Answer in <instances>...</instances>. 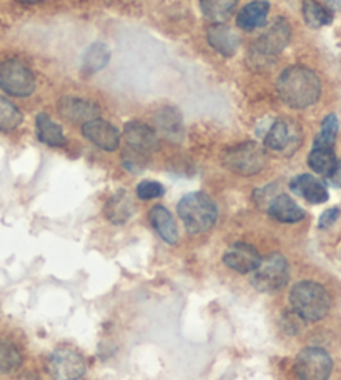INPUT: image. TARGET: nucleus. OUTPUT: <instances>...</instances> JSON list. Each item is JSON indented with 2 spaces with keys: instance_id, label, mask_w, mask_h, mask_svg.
<instances>
[{
  "instance_id": "obj_1",
  "label": "nucleus",
  "mask_w": 341,
  "mask_h": 380,
  "mask_svg": "<svg viewBox=\"0 0 341 380\" xmlns=\"http://www.w3.org/2000/svg\"><path fill=\"white\" fill-rule=\"evenodd\" d=\"M277 92L285 105L292 109L312 107L322 95V82L312 69L292 65L277 80Z\"/></svg>"
},
{
  "instance_id": "obj_2",
  "label": "nucleus",
  "mask_w": 341,
  "mask_h": 380,
  "mask_svg": "<svg viewBox=\"0 0 341 380\" xmlns=\"http://www.w3.org/2000/svg\"><path fill=\"white\" fill-rule=\"evenodd\" d=\"M290 304H292L293 312L300 319L308 320V322H317L327 317L332 307V299L323 285L317 282H300L295 285L290 292Z\"/></svg>"
},
{
  "instance_id": "obj_3",
  "label": "nucleus",
  "mask_w": 341,
  "mask_h": 380,
  "mask_svg": "<svg viewBox=\"0 0 341 380\" xmlns=\"http://www.w3.org/2000/svg\"><path fill=\"white\" fill-rule=\"evenodd\" d=\"M177 212L190 234L207 232L217 224L218 219L217 204L203 192L185 195L177 205Z\"/></svg>"
},
{
  "instance_id": "obj_4",
  "label": "nucleus",
  "mask_w": 341,
  "mask_h": 380,
  "mask_svg": "<svg viewBox=\"0 0 341 380\" xmlns=\"http://www.w3.org/2000/svg\"><path fill=\"white\" fill-rule=\"evenodd\" d=\"M123 142V160L128 170H137L143 167L145 160L158 147L157 132L150 125L138 122V120H133V122H128L125 125Z\"/></svg>"
},
{
  "instance_id": "obj_5",
  "label": "nucleus",
  "mask_w": 341,
  "mask_h": 380,
  "mask_svg": "<svg viewBox=\"0 0 341 380\" xmlns=\"http://www.w3.org/2000/svg\"><path fill=\"white\" fill-rule=\"evenodd\" d=\"M225 167L238 175H257L267 165V152L262 145L255 142H243L227 149L222 155Z\"/></svg>"
},
{
  "instance_id": "obj_6",
  "label": "nucleus",
  "mask_w": 341,
  "mask_h": 380,
  "mask_svg": "<svg viewBox=\"0 0 341 380\" xmlns=\"http://www.w3.org/2000/svg\"><path fill=\"white\" fill-rule=\"evenodd\" d=\"M290 280V265L280 254H272L262 259L258 267L252 272V284L260 292H275L285 287Z\"/></svg>"
},
{
  "instance_id": "obj_7",
  "label": "nucleus",
  "mask_w": 341,
  "mask_h": 380,
  "mask_svg": "<svg viewBox=\"0 0 341 380\" xmlns=\"http://www.w3.org/2000/svg\"><path fill=\"white\" fill-rule=\"evenodd\" d=\"M35 75L20 60H5L0 64V89L12 97H29L35 90Z\"/></svg>"
},
{
  "instance_id": "obj_8",
  "label": "nucleus",
  "mask_w": 341,
  "mask_h": 380,
  "mask_svg": "<svg viewBox=\"0 0 341 380\" xmlns=\"http://www.w3.org/2000/svg\"><path fill=\"white\" fill-rule=\"evenodd\" d=\"M295 370L300 380H328L333 370V360L327 350L308 347L298 354Z\"/></svg>"
},
{
  "instance_id": "obj_9",
  "label": "nucleus",
  "mask_w": 341,
  "mask_h": 380,
  "mask_svg": "<svg viewBox=\"0 0 341 380\" xmlns=\"http://www.w3.org/2000/svg\"><path fill=\"white\" fill-rule=\"evenodd\" d=\"M49 372L54 380H80L87 372V362L75 349L60 347L50 355Z\"/></svg>"
},
{
  "instance_id": "obj_10",
  "label": "nucleus",
  "mask_w": 341,
  "mask_h": 380,
  "mask_svg": "<svg viewBox=\"0 0 341 380\" xmlns=\"http://www.w3.org/2000/svg\"><path fill=\"white\" fill-rule=\"evenodd\" d=\"M300 132L297 125H293L288 120L278 119L272 124L268 132L265 134L263 144L265 147L275 152H292L293 149L298 147Z\"/></svg>"
},
{
  "instance_id": "obj_11",
  "label": "nucleus",
  "mask_w": 341,
  "mask_h": 380,
  "mask_svg": "<svg viewBox=\"0 0 341 380\" xmlns=\"http://www.w3.org/2000/svg\"><path fill=\"white\" fill-rule=\"evenodd\" d=\"M292 27L287 19H277L257 40V50L263 55H277L290 44Z\"/></svg>"
},
{
  "instance_id": "obj_12",
  "label": "nucleus",
  "mask_w": 341,
  "mask_h": 380,
  "mask_svg": "<svg viewBox=\"0 0 341 380\" xmlns=\"http://www.w3.org/2000/svg\"><path fill=\"white\" fill-rule=\"evenodd\" d=\"M82 134L88 142L97 145L98 149L107 150V152H113L120 145V132L107 120L93 119L90 122H85L82 125Z\"/></svg>"
},
{
  "instance_id": "obj_13",
  "label": "nucleus",
  "mask_w": 341,
  "mask_h": 380,
  "mask_svg": "<svg viewBox=\"0 0 341 380\" xmlns=\"http://www.w3.org/2000/svg\"><path fill=\"white\" fill-rule=\"evenodd\" d=\"M223 262L238 274H252L262 262L258 250L250 244H233L223 255Z\"/></svg>"
},
{
  "instance_id": "obj_14",
  "label": "nucleus",
  "mask_w": 341,
  "mask_h": 380,
  "mask_svg": "<svg viewBox=\"0 0 341 380\" xmlns=\"http://www.w3.org/2000/svg\"><path fill=\"white\" fill-rule=\"evenodd\" d=\"M58 112L72 124H85L98 119L100 109L93 102L77 97H63L58 102Z\"/></svg>"
},
{
  "instance_id": "obj_15",
  "label": "nucleus",
  "mask_w": 341,
  "mask_h": 380,
  "mask_svg": "<svg viewBox=\"0 0 341 380\" xmlns=\"http://www.w3.org/2000/svg\"><path fill=\"white\" fill-rule=\"evenodd\" d=\"M293 194L303 197L310 204H323L328 200V190L323 182L310 174H302L290 182Z\"/></svg>"
},
{
  "instance_id": "obj_16",
  "label": "nucleus",
  "mask_w": 341,
  "mask_h": 380,
  "mask_svg": "<svg viewBox=\"0 0 341 380\" xmlns=\"http://www.w3.org/2000/svg\"><path fill=\"white\" fill-rule=\"evenodd\" d=\"M267 210L275 220H278V222L295 224L305 219V210L287 194L275 195V197L268 202Z\"/></svg>"
},
{
  "instance_id": "obj_17",
  "label": "nucleus",
  "mask_w": 341,
  "mask_h": 380,
  "mask_svg": "<svg viewBox=\"0 0 341 380\" xmlns=\"http://www.w3.org/2000/svg\"><path fill=\"white\" fill-rule=\"evenodd\" d=\"M207 39L208 44L212 45L220 55H225V57H232V55H235L240 45L237 32L223 24L210 25V29L207 30Z\"/></svg>"
},
{
  "instance_id": "obj_18",
  "label": "nucleus",
  "mask_w": 341,
  "mask_h": 380,
  "mask_svg": "<svg viewBox=\"0 0 341 380\" xmlns=\"http://www.w3.org/2000/svg\"><path fill=\"white\" fill-rule=\"evenodd\" d=\"M268 14L270 4L267 0H253V2H248L237 14V27L245 30V32L257 30L267 24Z\"/></svg>"
},
{
  "instance_id": "obj_19",
  "label": "nucleus",
  "mask_w": 341,
  "mask_h": 380,
  "mask_svg": "<svg viewBox=\"0 0 341 380\" xmlns=\"http://www.w3.org/2000/svg\"><path fill=\"white\" fill-rule=\"evenodd\" d=\"M135 205L127 190H117L105 204V217L112 224H125L133 215Z\"/></svg>"
},
{
  "instance_id": "obj_20",
  "label": "nucleus",
  "mask_w": 341,
  "mask_h": 380,
  "mask_svg": "<svg viewBox=\"0 0 341 380\" xmlns=\"http://www.w3.org/2000/svg\"><path fill=\"white\" fill-rule=\"evenodd\" d=\"M148 219L152 222L153 229L157 230V234L165 242L170 245H175L178 242L177 222H175L173 215L170 214L168 209H165L163 205H155L148 212Z\"/></svg>"
},
{
  "instance_id": "obj_21",
  "label": "nucleus",
  "mask_w": 341,
  "mask_h": 380,
  "mask_svg": "<svg viewBox=\"0 0 341 380\" xmlns=\"http://www.w3.org/2000/svg\"><path fill=\"white\" fill-rule=\"evenodd\" d=\"M35 129H37V137L40 142L50 147H62L67 142L63 130L57 122H54L47 114H39L35 117Z\"/></svg>"
},
{
  "instance_id": "obj_22",
  "label": "nucleus",
  "mask_w": 341,
  "mask_h": 380,
  "mask_svg": "<svg viewBox=\"0 0 341 380\" xmlns=\"http://www.w3.org/2000/svg\"><path fill=\"white\" fill-rule=\"evenodd\" d=\"M238 0H200L203 17L212 24H223L232 17Z\"/></svg>"
},
{
  "instance_id": "obj_23",
  "label": "nucleus",
  "mask_w": 341,
  "mask_h": 380,
  "mask_svg": "<svg viewBox=\"0 0 341 380\" xmlns=\"http://www.w3.org/2000/svg\"><path fill=\"white\" fill-rule=\"evenodd\" d=\"M157 124L160 132L170 140L178 142L183 137V124H182V115L175 107H165L157 115Z\"/></svg>"
},
{
  "instance_id": "obj_24",
  "label": "nucleus",
  "mask_w": 341,
  "mask_h": 380,
  "mask_svg": "<svg viewBox=\"0 0 341 380\" xmlns=\"http://www.w3.org/2000/svg\"><path fill=\"white\" fill-rule=\"evenodd\" d=\"M110 52L108 45L102 42H95L85 50L83 59H82V67L87 74H97L100 70L105 69L110 62Z\"/></svg>"
},
{
  "instance_id": "obj_25",
  "label": "nucleus",
  "mask_w": 341,
  "mask_h": 380,
  "mask_svg": "<svg viewBox=\"0 0 341 380\" xmlns=\"http://www.w3.org/2000/svg\"><path fill=\"white\" fill-rule=\"evenodd\" d=\"M308 165L313 172L330 177L338 165V159L333 149H315L308 155Z\"/></svg>"
},
{
  "instance_id": "obj_26",
  "label": "nucleus",
  "mask_w": 341,
  "mask_h": 380,
  "mask_svg": "<svg viewBox=\"0 0 341 380\" xmlns=\"http://www.w3.org/2000/svg\"><path fill=\"white\" fill-rule=\"evenodd\" d=\"M302 10L305 22L313 29L325 27V25H330L333 22L332 12L327 7H323L322 4L317 2V0H303Z\"/></svg>"
},
{
  "instance_id": "obj_27",
  "label": "nucleus",
  "mask_w": 341,
  "mask_h": 380,
  "mask_svg": "<svg viewBox=\"0 0 341 380\" xmlns=\"http://www.w3.org/2000/svg\"><path fill=\"white\" fill-rule=\"evenodd\" d=\"M22 365V354L10 340L0 339V372L10 374Z\"/></svg>"
},
{
  "instance_id": "obj_28",
  "label": "nucleus",
  "mask_w": 341,
  "mask_h": 380,
  "mask_svg": "<svg viewBox=\"0 0 341 380\" xmlns=\"http://www.w3.org/2000/svg\"><path fill=\"white\" fill-rule=\"evenodd\" d=\"M22 112L9 99L0 97V132H10L22 124Z\"/></svg>"
},
{
  "instance_id": "obj_29",
  "label": "nucleus",
  "mask_w": 341,
  "mask_h": 380,
  "mask_svg": "<svg viewBox=\"0 0 341 380\" xmlns=\"http://www.w3.org/2000/svg\"><path fill=\"white\" fill-rule=\"evenodd\" d=\"M338 134V119L335 114H330L323 119L320 134L315 137V149H333Z\"/></svg>"
},
{
  "instance_id": "obj_30",
  "label": "nucleus",
  "mask_w": 341,
  "mask_h": 380,
  "mask_svg": "<svg viewBox=\"0 0 341 380\" xmlns=\"http://www.w3.org/2000/svg\"><path fill=\"white\" fill-rule=\"evenodd\" d=\"M165 194L163 185L160 182H155V180H143L137 185V195L138 199L142 200H152L158 199Z\"/></svg>"
},
{
  "instance_id": "obj_31",
  "label": "nucleus",
  "mask_w": 341,
  "mask_h": 380,
  "mask_svg": "<svg viewBox=\"0 0 341 380\" xmlns=\"http://www.w3.org/2000/svg\"><path fill=\"white\" fill-rule=\"evenodd\" d=\"M340 217V209L338 207H333V209H328L325 210L322 214V217H320V222H318V227L320 229H328L332 227V225L337 222V219Z\"/></svg>"
},
{
  "instance_id": "obj_32",
  "label": "nucleus",
  "mask_w": 341,
  "mask_h": 380,
  "mask_svg": "<svg viewBox=\"0 0 341 380\" xmlns=\"http://www.w3.org/2000/svg\"><path fill=\"white\" fill-rule=\"evenodd\" d=\"M19 2H22V4H39V2H44V0H19Z\"/></svg>"
}]
</instances>
